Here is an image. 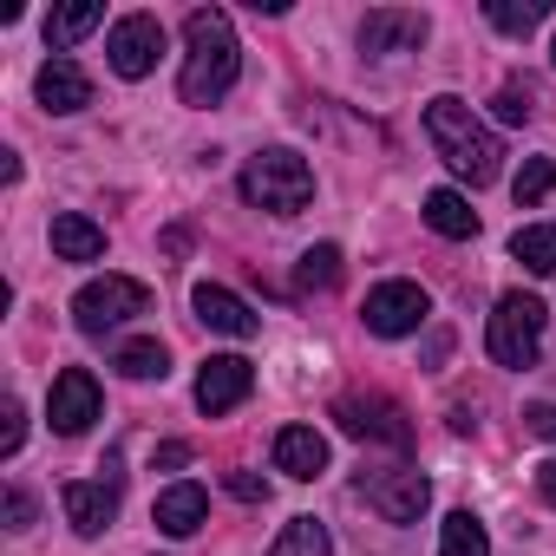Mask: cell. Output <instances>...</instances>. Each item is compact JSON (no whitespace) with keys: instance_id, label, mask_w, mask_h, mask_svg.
<instances>
[{"instance_id":"obj_1","label":"cell","mask_w":556,"mask_h":556,"mask_svg":"<svg viewBox=\"0 0 556 556\" xmlns=\"http://www.w3.org/2000/svg\"><path fill=\"white\" fill-rule=\"evenodd\" d=\"M184 73H177V92H184V105H216L229 86H236V73H242V47H236V27H229V14L223 8H197L190 21H184Z\"/></svg>"},{"instance_id":"obj_2","label":"cell","mask_w":556,"mask_h":556,"mask_svg":"<svg viewBox=\"0 0 556 556\" xmlns=\"http://www.w3.org/2000/svg\"><path fill=\"white\" fill-rule=\"evenodd\" d=\"M426 138H432V151H439L465 184H491V177L504 170L497 131H491L465 99H452V92H439V99L426 105Z\"/></svg>"},{"instance_id":"obj_3","label":"cell","mask_w":556,"mask_h":556,"mask_svg":"<svg viewBox=\"0 0 556 556\" xmlns=\"http://www.w3.org/2000/svg\"><path fill=\"white\" fill-rule=\"evenodd\" d=\"M242 197H249L255 210H268V216H295V210H308V197H315V170H308L302 151L268 144V151H255V157L242 164Z\"/></svg>"},{"instance_id":"obj_4","label":"cell","mask_w":556,"mask_h":556,"mask_svg":"<svg viewBox=\"0 0 556 556\" xmlns=\"http://www.w3.org/2000/svg\"><path fill=\"white\" fill-rule=\"evenodd\" d=\"M543 321H549V308H543L536 295L510 289V295L491 308V328H484V348H491V361H497V367H510V374L536 367V348H543Z\"/></svg>"},{"instance_id":"obj_5","label":"cell","mask_w":556,"mask_h":556,"mask_svg":"<svg viewBox=\"0 0 556 556\" xmlns=\"http://www.w3.org/2000/svg\"><path fill=\"white\" fill-rule=\"evenodd\" d=\"M144 308H151V289L131 282V275H99V282H86V289L73 295L79 334H112V328H125L131 315H144Z\"/></svg>"},{"instance_id":"obj_6","label":"cell","mask_w":556,"mask_h":556,"mask_svg":"<svg viewBox=\"0 0 556 556\" xmlns=\"http://www.w3.org/2000/svg\"><path fill=\"white\" fill-rule=\"evenodd\" d=\"M334 419H341V432L361 439V445H393V452L413 445V419H406V406L387 400V393H348V400H334Z\"/></svg>"},{"instance_id":"obj_7","label":"cell","mask_w":556,"mask_h":556,"mask_svg":"<svg viewBox=\"0 0 556 556\" xmlns=\"http://www.w3.org/2000/svg\"><path fill=\"white\" fill-rule=\"evenodd\" d=\"M426 315H432V295H426L419 282H380V289H367V308H361L367 334H380V341L419 334Z\"/></svg>"},{"instance_id":"obj_8","label":"cell","mask_w":556,"mask_h":556,"mask_svg":"<svg viewBox=\"0 0 556 556\" xmlns=\"http://www.w3.org/2000/svg\"><path fill=\"white\" fill-rule=\"evenodd\" d=\"M105 53H112V73H118V79H144V73L157 66V53H164V21H157V14H125V21L112 27Z\"/></svg>"},{"instance_id":"obj_9","label":"cell","mask_w":556,"mask_h":556,"mask_svg":"<svg viewBox=\"0 0 556 556\" xmlns=\"http://www.w3.org/2000/svg\"><path fill=\"white\" fill-rule=\"evenodd\" d=\"M361 497L387 523H419V510L432 504V484H426V471H367L361 478Z\"/></svg>"},{"instance_id":"obj_10","label":"cell","mask_w":556,"mask_h":556,"mask_svg":"<svg viewBox=\"0 0 556 556\" xmlns=\"http://www.w3.org/2000/svg\"><path fill=\"white\" fill-rule=\"evenodd\" d=\"M426 34H432V21H426V14H413V8H374V14L361 21V53H367V60L419 53V47H426Z\"/></svg>"},{"instance_id":"obj_11","label":"cell","mask_w":556,"mask_h":556,"mask_svg":"<svg viewBox=\"0 0 556 556\" xmlns=\"http://www.w3.org/2000/svg\"><path fill=\"white\" fill-rule=\"evenodd\" d=\"M60 504H66V523L79 536H105L112 517H118V478H66Z\"/></svg>"},{"instance_id":"obj_12","label":"cell","mask_w":556,"mask_h":556,"mask_svg":"<svg viewBox=\"0 0 556 556\" xmlns=\"http://www.w3.org/2000/svg\"><path fill=\"white\" fill-rule=\"evenodd\" d=\"M47 419H53V432H60V439H79V432L99 419V380H92L86 367H66V374L53 380Z\"/></svg>"},{"instance_id":"obj_13","label":"cell","mask_w":556,"mask_h":556,"mask_svg":"<svg viewBox=\"0 0 556 556\" xmlns=\"http://www.w3.org/2000/svg\"><path fill=\"white\" fill-rule=\"evenodd\" d=\"M249 387H255V367H249L242 354H210V361H203V374H197V406L216 419V413L242 406V400H249Z\"/></svg>"},{"instance_id":"obj_14","label":"cell","mask_w":556,"mask_h":556,"mask_svg":"<svg viewBox=\"0 0 556 556\" xmlns=\"http://www.w3.org/2000/svg\"><path fill=\"white\" fill-rule=\"evenodd\" d=\"M34 99H40L53 118H73V112H86V105H92V79L79 73V60L53 53V60L40 66V79H34Z\"/></svg>"},{"instance_id":"obj_15","label":"cell","mask_w":556,"mask_h":556,"mask_svg":"<svg viewBox=\"0 0 556 556\" xmlns=\"http://www.w3.org/2000/svg\"><path fill=\"white\" fill-rule=\"evenodd\" d=\"M190 308H197V321H203L210 334H229V341H249V334L262 328V321H255V308H249L242 295H229L223 282H197Z\"/></svg>"},{"instance_id":"obj_16","label":"cell","mask_w":556,"mask_h":556,"mask_svg":"<svg viewBox=\"0 0 556 556\" xmlns=\"http://www.w3.org/2000/svg\"><path fill=\"white\" fill-rule=\"evenodd\" d=\"M275 471H289V478H321L328 471V439L315 426H282L275 432Z\"/></svg>"},{"instance_id":"obj_17","label":"cell","mask_w":556,"mask_h":556,"mask_svg":"<svg viewBox=\"0 0 556 556\" xmlns=\"http://www.w3.org/2000/svg\"><path fill=\"white\" fill-rule=\"evenodd\" d=\"M151 517H157L164 536H197L203 517H210V491H203V484H170V491H157Z\"/></svg>"},{"instance_id":"obj_18","label":"cell","mask_w":556,"mask_h":556,"mask_svg":"<svg viewBox=\"0 0 556 556\" xmlns=\"http://www.w3.org/2000/svg\"><path fill=\"white\" fill-rule=\"evenodd\" d=\"M53 255H60V262H99V255H105V229H99L92 216L66 210V216H53Z\"/></svg>"},{"instance_id":"obj_19","label":"cell","mask_w":556,"mask_h":556,"mask_svg":"<svg viewBox=\"0 0 556 556\" xmlns=\"http://www.w3.org/2000/svg\"><path fill=\"white\" fill-rule=\"evenodd\" d=\"M105 21V8L99 0H73V8H60V14H47V47L53 53H66V47H79L92 27Z\"/></svg>"},{"instance_id":"obj_20","label":"cell","mask_w":556,"mask_h":556,"mask_svg":"<svg viewBox=\"0 0 556 556\" xmlns=\"http://www.w3.org/2000/svg\"><path fill=\"white\" fill-rule=\"evenodd\" d=\"M426 223H432L439 236H452V242L478 236V210H471L458 190H432V197H426Z\"/></svg>"},{"instance_id":"obj_21","label":"cell","mask_w":556,"mask_h":556,"mask_svg":"<svg viewBox=\"0 0 556 556\" xmlns=\"http://www.w3.org/2000/svg\"><path fill=\"white\" fill-rule=\"evenodd\" d=\"M510 255L530 268V275H556V223H523L510 236Z\"/></svg>"},{"instance_id":"obj_22","label":"cell","mask_w":556,"mask_h":556,"mask_svg":"<svg viewBox=\"0 0 556 556\" xmlns=\"http://www.w3.org/2000/svg\"><path fill=\"white\" fill-rule=\"evenodd\" d=\"M112 367H118L125 380H164V374H170V354H164V341L144 334V341H125V348L112 354Z\"/></svg>"},{"instance_id":"obj_23","label":"cell","mask_w":556,"mask_h":556,"mask_svg":"<svg viewBox=\"0 0 556 556\" xmlns=\"http://www.w3.org/2000/svg\"><path fill=\"white\" fill-rule=\"evenodd\" d=\"M268 556H334V536H328V523H315V517H289V530L275 536Z\"/></svg>"},{"instance_id":"obj_24","label":"cell","mask_w":556,"mask_h":556,"mask_svg":"<svg viewBox=\"0 0 556 556\" xmlns=\"http://www.w3.org/2000/svg\"><path fill=\"white\" fill-rule=\"evenodd\" d=\"M484 21L497 34H530L549 21V0H484Z\"/></svg>"},{"instance_id":"obj_25","label":"cell","mask_w":556,"mask_h":556,"mask_svg":"<svg viewBox=\"0 0 556 556\" xmlns=\"http://www.w3.org/2000/svg\"><path fill=\"white\" fill-rule=\"evenodd\" d=\"M439 556H491V536L471 510H452L445 517V536H439Z\"/></svg>"},{"instance_id":"obj_26","label":"cell","mask_w":556,"mask_h":556,"mask_svg":"<svg viewBox=\"0 0 556 556\" xmlns=\"http://www.w3.org/2000/svg\"><path fill=\"white\" fill-rule=\"evenodd\" d=\"M334 282H341V249H334V242L308 249L302 268H295V289H334Z\"/></svg>"},{"instance_id":"obj_27","label":"cell","mask_w":556,"mask_h":556,"mask_svg":"<svg viewBox=\"0 0 556 556\" xmlns=\"http://www.w3.org/2000/svg\"><path fill=\"white\" fill-rule=\"evenodd\" d=\"M510 190H517V203H523V210H530V203H543V197L556 190V164H549V157H530V164L517 170V184H510Z\"/></svg>"},{"instance_id":"obj_28","label":"cell","mask_w":556,"mask_h":556,"mask_svg":"<svg viewBox=\"0 0 556 556\" xmlns=\"http://www.w3.org/2000/svg\"><path fill=\"white\" fill-rule=\"evenodd\" d=\"M21 439H27V406H21V400H8V413H0V458H14V452H21Z\"/></svg>"},{"instance_id":"obj_29","label":"cell","mask_w":556,"mask_h":556,"mask_svg":"<svg viewBox=\"0 0 556 556\" xmlns=\"http://www.w3.org/2000/svg\"><path fill=\"white\" fill-rule=\"evenodd\" d=\"M530 112H536L530 86H504V92H497V118H504V125H530Z\"/></svg>"},{"instance_id":"obj_30","label":"cell","mask_w":556,"mask_h":556,"mask_svg":"<svg viewBox=\"0 0 556 556\" xmlns=\"http://www.w3.org/2000/svg\"><path fill=\"white\" fill-rule=\"evenodd\" d=\"M0 517H8V530H27L34 523V497L21 484H8V497H0Z\"/></svg>"},{"instance_id":"obj_31","label":"cell","mask_w":556,"mask_h":556,"mask_svg":"<svg viewBox=\"0 0 556 556\" xmlns=\"http://www.w3.org/2000/svg\"><path fill=\"white\" fill-rule=\"evenodd\" d=\"M223 484H229V497H242V504H262V497H268V484H262L255 471H229Z\"/></svg>"},{"instance_id":"obj_32","label":"cell","mask_w":556,"mask_h":556,"mask_svg":"<svg viewBox=\"0 0 556 556\" xmlns=\"http://www.w3.org/2000/svg\"><path fill=\"white\" fill-rule=\"evenodd\" d=\"M523 432H536V439L556 445V406H549V400H543V406H523Z\"/></svg>"},{"instance_id":"obj_33","label":"cell","mask_w":556,"mask_h":556,"mask_svg":"<svg viewBox=\"0 0 556 556\" xmlns=\"http://www.w3.org/2000/svg\"><path fill=\"white\" fill-rule=\"evenodd\" d=\"M157 465H164V471L190 465V445H184V439H164V445H157Z\"/></svg>"},{"instance_id":"obj_34","label":"cell","mask_w":556,"mask_h":556,"mask_svg":"<svg viewBox=\"0 0 556 556\" xmlns=\"http://www.w3.org/2000/svg\"><path fill=\"white\" fill-rule=\"evenodd\" d=\"M536 491H543V504H556V458L536 465Z\"/></svg>"},{"instance_id":"obj_35","label":"cell","mask_w":556,"mask_h":556,"mask_svg":"<svg viewBox=\"0 0 556 556\" xmlns=\"http://www.w3.org/2000/svg\"><path fill=\"white\" fill-rule=\"evenodd\" d=\"M549 60H556V47H549Z\"/></svg>"}]
</instances>
